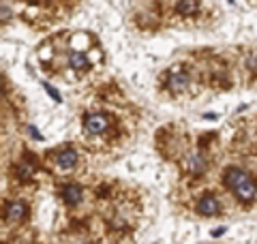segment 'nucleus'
<instances>
[{
  "instance_id": "f03ea898",
  "label": "nucleus",
  "mask_w": 257,
  "mask_h": 244,
  "mask_svg": "<svg viewBox=\"0 0 257 244\" xmlns=\"http://www.w3.org/2000/svg\"><path fill=\"white\" fill-rule=\"evenodd\" d=\"M197 212L202 216H216L221 212V201H219V197L216 195H212V193H206V195H202L199 197V201H197Z\"/></svg>"
},
{
  "instance_id": "dca6fc26",
  "label": "nucleus",
  "mask_w": 257,
  "mask_h": 244,
  "mask_svg": "<svg viewBox=\"0 0 257 244\" xmlns=\"http://www.w3.org/2000/svg\"><path fill=\"white\" fill-rule=\"evenodd\" d=\"M86 244H90V242H86Z\"/></svg>"
},
{
  "instance_id": "20e7f679",
  "label": "nucleus",
  "mask_w": 257,
  "mask_h": 244,
  "mask_svg": "<svg viewBox=\"0 0 257 244\" xmlns=\"http://www.w3.org/2000/svg\"><path fill=\"white\" fill-rule=\"evenodd\" d=\"M187 171L189 174H193V176H202L204 171L208 169V156H206V152H202V150H195V152H191L189 156H187Z\"/></svg>"
},
{
  "instance_id": "2eb2a0df",
  "label": "nucleus",
  "mask_w": 257,
  "mask_h": 244,
  "mask_svg": "<svg viewBox=\"0 0 257 244\" xmlns=\"http://www.w3.org/2000/svg\"><path fill=\"white\" fill-rule=\"evenodd\" d=\"M221 233H225V227H221V229H214V231H212V235H221Z\"/></svg>"
},
{
  "instance_id": "ddd939ff",
  "label": "nucleus",
  "mask_w": 257,
  "mask_h": 244,
  "mask_svg": "<svg viewBox=\"0 0 257 244\" xmlns=\"http://www.w3.org/2000/svg\"><path fill=\"white\" fill-rule=\"evenodd\" d=\"M28 131H30V133H32V135H35V137H37V139H39V141H43V135H41V133H39V131H37V129H35V127H30V129H28Z\"/></svg>"
},
{
  "instance_id": "6e6552de",
  "label": "nucleus",
  "mask_w": 257,
  "mask_h": 244,
  "mask_svg": "<svg viewBox=\"0 0 257 244\" xmlns=\"http://www.w3.org/2000/svg\"><path fill=\"white\" fill-rule=\"evenodd\" d=\"M167 88L172 92H184L189 88V75L182 73V71H172L167 75Z\"/></svg>"
},
{
  "instance_id": "4468645a",
  "label": "nucleus",
  "mask_w": 257,
  "mask_h": 244,
  "mask_svg": "<svg viewBox=\"0 0 257 244\" xmlns=\"http://www.w3.org/2000/svg\"><path fill=\"white\" fill-rule=\"evenodd\" d=\"M3 18H5V22H9V9H7V5L3 7Z\"/></svg>"
},
{
  "instance_id": "9d476101",
  "label": "nucleus",
  "mask_w": 257,
  "mask_h": 244,
  "mask_svg": "<svg viewBox=\"0 0 257 244\" xmlns=\"http://www.w3.org/2000/svg\"><path fill=\"white\" fill-rule=\"evenodd\" d=\"M32 176H35V165H32V163L24 161V163L18 165V178H20V180H28V178H32Z\"/></svg>"
},
{
  "instance_id": "7ed1b4c3",
  "label": "nucleus",
  "mask_w": 257,
  "mask_h": 244,
  "mask_svg": "<svg viewBox=\"0 0 257 244\" xmlns=\"http://www.w3.org/2000/svg\"><path fill=\"white\" fill-rule=\"evenodd\" d=\"M84 127L88 133H92V135H101V133H105L109 129V116L105 114H90L84 118Z\"/></svg>"
},
{
  "instance_id": "f8f14e48",
  "label": "nucleus",
  "mask_w": 257,
  "mask_h": 244,
  "mask_svg": "<svg viewBox=\"0 0 257 244\" xmlns=\"http://www.w3.org/2000/svg\"><path fill=\"white\" fill-rule=\"evenodd\" d=\"M45 88H47V92H50V94H52V97H54L56 101H60V94H58V92H56V90L52 88V86H47V84H45Z\"/></svg>"
},
{
  "instance_id": "f257e3e1",
  "label": "nucleus",
  "mask_w": 257,
  "mask_h": 244,
  "mask_svg": "<svg viewBox=\"0 0 257 244\" xmlns=\"http://www.w3.org/2000/svg\"><path fill=\"white\" fill-rule=\"evenodd\" d=\"M223 182L240 201H244V203H251L257 197L255 180L248 176L244 169H240V167H227V169H225Z\"/></svg>"
},
{
  "instance_id": "0eeeda50",
  "label": "nucleus",
  "mask_w": 257,
  "mask_h": 244,
  "mask_svg": "<svg viewBox=\"0 0 257 244\" xmlns=\"http://www.w3.org/2000/svg\"><path fill=\"white\" fill-rule=\"evenodd\" d=\"M62 199L67 206H77V203H82V199H84V188L79 184H64Z\"/></svg>"
},
{
  "instance_id": "1a4fd4ad",
  "label": "nucleus",
  "mask_w": 257,
  "mask_h": 244,
  "mask_svg": "<svg viewBox=\"0 0 257 244\" xmlns=\"http://www.w3.org/2000/svg\"><path fill=\"white\" fill-rule=\"evenodd\" d=\"M69 67L73 69V71H84L88 69V56L84 52H73L69 56Z\"/></svg>"
},
{
  "instance_id": "9b49d317",
  "label": "nucleus",
  "mask_w": 257,
  "mask_h": 244,
  "mask_svg": "<svg viewBox=\"0 0 257 244\" xmlns=\"http://www.w3.org/2000/svg\"><path fill=\"white\" fill-rule=\"evenodd\" d=\"M176 9H178V13H182V15H191V13L197 11V0H180Z\"/></svg>"
},
{
  "instance_id": "39448f33",
  "label": "nucleus",
  "mask_w": 257,
  "mask_h": 244,
  "mask_svg": "<svg viewBox=\"0 0 257 244\" xmlns=\"http://www.w3.org/2000/svg\"><path fill=\"white\" fill-rule=\"evenodd\" d=\"M54 163L58 165L62 171L73 169L77 165V152L73 150V148H60V150L54 154Z\"/></svg>"
},
{
  "instance_id": "423d86ee",
  "label": "nucleus",
  "mask_w": 257,
  "mask_h": 244,
  "mask_svg": "<svg viewBox=\"0 0 257 244\" xmlns=\"http://www.w3.org/2000/svg\"><path fill=\"white\" fill-rule=\"evenodd\" d=\"M26 212H28V208H26V203L24 201H20V199H13V201H9L7 203V208H5V218L9 223H20V221H24L26 218Z\"/></svg>"
}]
</instances>
